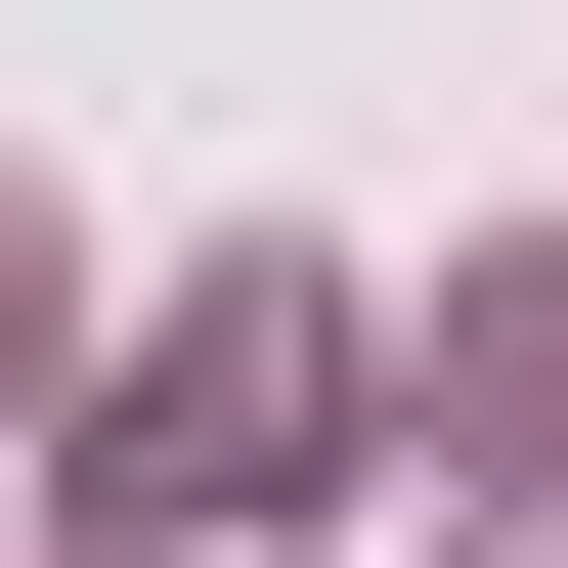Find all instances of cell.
Returning <instances> with one entry per match:
<instances>
[{
  "label": "cell",
  "instance_id": "cell-1",
  "mask_svg": "<svg viewBox=\"0 0 568 568\" xmlns=\"http://www.w3.org/2000/svg\"><path fill=\"white\" fill-rule=\"evenodd\" d=\"M351 481V263H219L175 351H132V437H88V568H175V525H306Z\"/></svg>",
  "mask_w": 568,
  "mask_h": 568
},
{
  "label": "cell",
  "instance_id": "cell-2",
  "mask_svg": "<svg viewBox=\"0 0 568 568\" xmlns=\"http://www.w3.org/2000/svg\"><path fill=\"white\" fill-rule=\"evenodd\" d=\"M437 437H481V481H568V263H481V306H437Z\"/></svg>",
  "mask_w": 568,
  "mask_h": 568
}]
</instances>
